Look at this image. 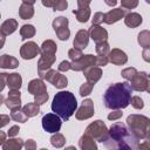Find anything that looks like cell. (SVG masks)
I'll return each instance as SVG.
<instances>
[{
    "label": "cell",
    "instance_id": "1",
    "mask_svg": "<svg viewBox=\"0 0 150 150\" xmlns=\"http://www.w3.org/2000/svg\"><path fill=\"white\" fill-rule=\"evenodd\" d=\"M139 138L127 128L122 122H115L109 128V134L107 139L103 142L104 145L109 149H130L136 150L139 149Z\"/></svg>",
    "mask_w": 150,
    "mask_h": 150
},
{
    "label": "cell",
    "instance_id": "2",
    "mask_svg": "<svg viewBox=\"0 0 150 150\" xmlns=\"http://www.w3.org/2000/svg\"><path fill=\"white\" fill-rule=\"evenodd\" d=\"M132 88L128 82H118L108 87L103 95L104 105L108 109H123L130 104Z\"/></svg>",
    "mask_w": 150,
    "mask_h": 150
},
{
    "label": "cell",
    "instance_id": "3",
    "mask_svg": "<svg viewBox=\"0 0 150 150\" xmlns=\"http://www.w3.org/2000/svg\"><path fill=\"white\" fill-rule=\"evenodd\" d=\"M77 108V101L70 91H59L52 102L53 112L57 114L63 121H68Z\"/></svg>",
    "mask_w": 150,
    "mask_h": 150
},
{
    "label": "cell",
    "instance_id": "4",
    "mask_svg": "<svg viewBox=\"0 0 150 150\" xmlns=\"http://www.w3.org/2000/svg\"><path fill=\"white\" fill-rule=\"evenodd\" d=\"M56 49L57 46L53 40H46L42 42L40 48V59L38 61V73L40 76L52 68L56 60Z\"/></svg>",
    "mask_w": 150,
    "mask_h": 150
},
{
    "label": "cell",
    "instance_id": "5",
    "mask_svg": "<svg viewBox=\"0 0 150 150\" xmlns=\"http://www.w3.org/2000/svg\"><path fill=\"white\" fill-rule=\"evenodd\" d=\"M127 124L129 129L139 139L150 138V118L144 115L131 114L127 117Z\"/></svg>",
    "mask_w": 150,
    "mask_h": 150
},
{
    "label": "cell",
    "instance_id": "6",
    "mask_svg": "<svg viewBox=\"0 0 150 150\" xmlns=\"http://www.w3.org/2000/svg\"><path fill=\"white\" fill-rule=\"evenodd\" d=\"M86 134H88L89 136H91L95 141L97 142H104L108 137L109 134V129L107 128V125L104 124L103 121L101 120H96L93 123H90L87 128H86Z\"/></svg>",
    "mask_w": 150,
    "mask_h": 150
},
{
    "label": "cell",
    "instance_id": "7",
    "mask_svg": "<svg viewBox=\"0 0 150 150\" xmlns=\"http://www.w3.org/2000/svg\"><path fill=\"white\" fill-rule=\"evenodd\" d=\"M41 79L43 80H47L49 83H52L54 87H56L57 89H62V88H66L67 84H68V79L62 75L61 73L54 70V69H48L45 74H42L40 76Z\"/></svg>",
    "mask_w": 150,
    "mask_h": 150
},
{
    "label": "cell",
    "instance_id": "8",
    "mask_svg": "<svg viewBox=\"0 0 150 150\" xmlns=\"http://www.w3.org/2000/svg\"><path fill=\"white\" fill-rule=\"evenodd\" d=\"M61 117L57 114H46L42 117V128L45 129V131L50 132V134H55L57 131H60L62 122H61Z\"/></svg>",
    "mask_w": 150,
    "mask_h": 150
},
{
    "label": "cell",
    "instance_id": "9",
    "mask_svg": "<svg viewBox=\"0 0 150 150\" xmlns=\"http://www.w3.org/2000/svg\"><path fill=\"white\" fill-rule=\"evenodd\" d=\"M53 28L56 33V36L61 41H67L70 36V30L68 28V19L64 16H59L53 21Z\"/></svg>",
    "mask_w": 150,
    "mask_h": 150
},
{
    "label": "cell",
    "instance_id": "10",
    "mask_svg": "<svg viewBox=\"0 0 150 150\" xmlns=\"http://www.w3.org/2000/svg\"><path fill=\"white\" fill-rule=\"evenodd\" d=\"M71 70H75V71H83L84 69L89 68V67H93V66H96V56L91 55V54H87V55H83L81 59L76 60V61H71Z\"/></svg>",
    "mask_w": 150,
    "mask_h": 150
},
{
    "label": "cell",
    "instance_id": "11",
    "mask_svg": "<svg viewBox=\"0 0 150 150\" xmlns=\"http://www.w3.org/2000/svg\"><path fill=\"white\" fill-rule=\"evenodd\" d=\"M150 80V75L145 71H137L136 75L130 80V86L132 90L136 91H145L148 82Z\"/></svg>",
    "mask_w": 150,
    "mask_h": 150
},
{
    "label": "cell",
    "instance_id": "12",
    "mask_svg": "<svg viewBox=\"0 0 150 150\" xmlns=\"http://www.w3.org/2000/svg\"><path fill=\"white\" fill-rule=\"evenodd\" d=\"M94 103L90 98H87L82 102L81 107L77 109V111L75 112V117L79 121H83V120H88L94 115Z\"/></svg>",
    "mask_w": 150,
    "mask_h": 150
},
{
    "label": "cell",
    "instance_id": "13",
    "mask_svg": "<svg viewBox=\"0 0 150 150\" xmlns=\"http://www.w3.org/2000/svg\"><path fill=\"white\" fill-rule=\"evenodd\" d=\"M38 54H40V48L34 41H28L23 43L20 48V55L25 60H32L38 56Z\"/></svg>",
    "mask_w": 150,
    "mask_h": 150
},
{
    "label": "cell",
    "instance_id": "14",
    "mask_svg": "<svg viewBox=\"0 0 150 150\" xmlns=\"http://www.w3.org/2000/svg\"><path fill=\"white\" fill-rule=\"evenodd\" d=\"M6 107L9 110H16L21 108V93L19 89H9L8 96L5 101Z\"/></svg>",
    "mask_w": 150,
    "mask_h": 150
},
{
    "label": "cell",
    "instance_id": "15",
    "mask_svg": "<svg viewBox=\"0 0 150 150\" xmlns=\"http://www.w3.org/2000/svg\"><path fill=\"white\" fill-rule=\"evenodd\" d=\"M125 15H127V9H124L123 7H121V8H114V9H111L108 13L104 14V21L103 22H105L108 25H112V23L120 21Z\"/></svg>",
    "mask_w": 150,
    "mask_h": 150
},
{
    "label": "cell",
    "instance_id": "16",
    "mask_svg": "<svg viewBox=\"0 0 150 150\" xmlns=\"http://www.w3.org/2000/svg\"><path fill=\"white\" fill-rule=\"evenodd\" d=\"M89 35L96 43L107 41L108 39V32L100 25H91V27L89 28Z\"/></svg>",
    "mask_w": 150,
    "mask_h": 150
},
{
    "label": "cell",
    "instance_id": "17",
    "mask_svg": "<svg viewBox=\"0 0 150 150\" xmlns=\"http://www.w3.org/2000/svg\"><path fill=\"white\" fill-rule=\"evenodd\" d=\"M89 32L88 30H84V29H80L76 35H75V39L73 41V45H74V48H77V49H84L87 46H88V42H89Z\"/></svg>",
    "mask_w": 150,
    "mask_h": 150
},
{
    "label": "cell",
    "instance_id": "18",
    "mask_svg": "<svg viewBox=\"0 0 150 150\" xmlns=\"http://www.w3.org/2000/svg\"><path fill=\"white\" fill-rule=\"evenodd\" d=\"M27 90H28V93L32 94L33 96H36V95L47 93V87H46L45 82H43L41 79H34V80H32V81L28 83Z\"/></svg>",
    "mask_w": 150,
    "mask_h": 150
},
{
    "label": "cell",
    "instance_id": "19",
    "mask_svg": "<svg viewBox=\"0 0 150 150\" xmlns=\"http://www.w3.org/2000/svg\"><path fill=\"white\" fill-rule=\"evenodd\" d=\"M127 61H128V56L123 50H121L118 48H114L112 50H110V53H109V62H111L112 64L121 66V64L127 63Z\"/></svg>",
    "mask_w": 150,
    "mask_h": 150
},
{
    "label": "cell",
    "instance_id": "20",
    "mask_svg": "<svg viewBox=\"0 0 150 150\" xmlns=\"http://www.w3.org/2000/svg\"><path fill=\"white\" fill-rule=\"evenodd\" d=\"M83 74H84V76H86V79H87L88 82L95 84L102 77V69L100 67L93 66V67H89V68L84 69L83 70Z\"/></svg>",
    "mask_w": 150,
    "mask_h": 150
},
{
    "label": "cell",
    "instance_id": "21",
    "mask_svg": "<svg viewBox=\"0 0 150 150\" xmlns=\"http://www.w3.org/2000/svg\"><path fill=\"white\" fill-rule=\"evenodd\" d=\"M79 146L82 150H96L97 149V144H96L95 139L86 132L81 136V138L79 141Z\"/></svg>",
    "mask_w": 150,
    "mask_h": 150
},
{
    "label": "cell",
    "instance_id": "22",
    "mask_svg": "<svg viewBox=\"0 0 150 150\" xmlns=\"http://www.w3.org/2000/svg\"><path fill=\"white\" fill-rule=\"evenodd\" d=\"M18 28V21L15 19H7L6 21H4L1 23V27H0V32H1V35L4 36H7L12 33H14Z\"/></svg>",
    "mask_w": 150,
    "mask_h": 150
},
{
    "label": "cell",
    "instance_id": "23",
    "mask_svg": "<svg viewBox=\"0 0 150 150\" xmlns=\"http://www.w3.org/2000/svg\"><path fill=\"white\" fill-rule=\"evenodd\" d=\"M19 66V61L12 56V55H7L4 54L0 57V67L4 69H15Z\"/></svg>",
    "mask_w": 150,
    "mask_h": 150
},
{
    "label": "cell",
    "instance_id": "24",
    "mask_svg": "<svg viewBox=\"0 0 150 150\" xmlns=\"http://www.w3.org/2000/svg\"><path fill=\"white\" fill-rule=\"evenodd\" d=\"M142 21H143V19H142V16H141V14H138V13H128L125 16H124V23L128 26V27H130V28H136V27H138L141 23H142Z\"/></svg>",
    "mask_w": 150,
    "mask_h": 150
},
{
    "label": "cell",
    "instance_id": "25",
    "mask_svg": "<svg viewBox=\"0 0 150 150\" xmlns=\"http://www.w3.org/2000/svg\"><path fill=\"white\" fill-rule=\"evenodd\" d=\"M19 15L22 20H28L34 15V7L30 4L22 2L19 7Z\"/></svg>",
    "mask_w": 150,
    "mask_h": 150
},
{
    "label": "cell",
    "instance_id": "26",
    "mask_svg": "<svg viewBox=\"0 0 150 150\" xmlns=\"http://www.w3.org/2000/svg\"><path fill=\"white\" fill-rule=\"evenodd\" d=\"M22 84V77L19 73H13L7 76V86L9 89H20Z\"/></svg>",
    "mask_w": 150,
    "mask_h": 150
},
{
    "label": "cell",
    "instance_id": "27",
    "mask_svg": "<svg viewBox=\"0 0 150 150\" xmlns=\"http://www.w3.org/2000/svg\"><path fill=\"white\" fill-rule=\"evenodd\" d=\"M1 146L4 150H20L25 144L21 138H9Z\"/></svg>",
    "mask_w": 150,
    "mask_h": 150
},
{
    "label": "cell",
    "instance_id": "28",
    "mask_svg": "<svg viewBox=\"0 0 150 150\" xmlns=\"http://www.w3.org/2000/svg\"><path fill=\"white\" fill-rule=\"evenodd\" d=\"M73 13L75 14V16H76L79 22H87L89 20V18H90V8L89 7L74 9Z\"/></svg>",
    "mask_w": 150,
    "mask_h": 150
},
{
    "label": "cell",
    "instance_id": "29",
    "mask_svg": "<svg viewBox=\"0 0 150 150\" xmlns=\"http://www.w3.org/2000/svg\"><path fill=\"white\" fill-rule=\"evenodd\" d=\"M22 110L26 112L28 117H34L40 112V104H38L36 102H30V103H27L22 108Z\"/></svg>",
    "mask_w": 150,
    "mask_h": 150
},
{
    "label": "cell",
    "instance_id": "30",
    "mask_svg": "<svg viewBox=\"0 0 150 150\" xmlns=\"http://www.w3.org/2000/svg\"><path fill=\"white\" fill-rule=\"evenodd\" d=\"M35 33H36V29H35V27L33 25H23L20 28V35H21L22 40L33 38L35 35Z\"/></svg>",
    "mask_w": 150,
    "mask_h": 150
},
{
    "label": "cell",
    "instance_id": "31",
    "mask_svg": "<svg viewBox=\"0 0 150 150\" xmlns=\"http://www.w3.org/2000/svg\"><path fill=\"white\" fill-rule=\"evenodd\" d=\"M137 41L141 47L149 48L150 47V30H146V29L142 30L137 36Z\"/></svg>",
    "mask_w": 150,
    "mask_h": 150
},
{
    "label": "cell",
    "instance_id": "32",
    "mask_svg": "<svg viewBox=\"0 0 150 150\" xmlns=\"http://www.w3.org/2000/svg\"><path fill=\"white\" fill-rule=\"evenodd\" d=\"M95 49H96V53H97L98 56H108L109 57L110 49H109V45H108L107 41L97 42L96 46H95Z\"/></svg>",
    "mask_w": 150,
    "mask_h": 150
},
{
    "label": "cell",
    "instance_id": "33",
    "mask_svg": "<svg viewBox=\"0 0 150 150\" xmlns=\"http://www.w3.org/2000/svg\"><path fill=\"white\" fill-rule=\"evenodd\" d=\"M11 118H12V120H14L15 122L25 123V122H27L28 116L26 115V112H25L23 110L16 109V110H12V112H11Z\"/></svg>",
    "mask_w": 150,
    "mask_h": 150
},
{
    "label": "cell",
    "instance_id": "34",
    "mask_svg": "<svg viewBox=\"0 0 150 150\" xmlns=\"http://www.w3.org/2000/svg\"><path fill=\"white\" fill-rule=\"evenodd\" d=\"M50 143H52V145L54 148H62L64 145V143H66V138H64V136L62 134H60L57 131L50 137Z\"/></svg>",
    "mask_w": 150,
    "mask_h": 150
},
{
    "label": "cell",
    "instance_id": "35",
    "mask_svg": "<svg viewBox=\"0 0 150 150\" xmlns=\"http://www.w3.org/2000/svg\"><path fill=\"white\" fill-rule=\"evenodd\" d=\"M93 88H94V84H93V83H90V82H88V81L84 82V83L80 87V95H81L82 97L88 96L89 94H91Z\"/></svg>",
    "mask_w": 150,
    "mask_h": 150
},
{
    "label": "cell",
    "instance_id": "36",
    "mask_svg": "<svg viewBox=\"0 0 150 150\" xmlns=\"http://www.w3.org/2000/svg\"><path fill=\"white\" fill-rule=\"evenodd\" d=\"M136 73H137L136 68H134V67H129V68L123 69V70L121 71V75H122V77H124L125 80L130 81V80L136 75Z\"/></svg>",
    "mask_w": 150,
    "mask_h": 150
},
{
    "label": "cell",
    "instance_id": "37",
    "mask_svg": "<svg viewBox=\"0 0 150 150\" xmlns=\"http://www.w3.org/2000/svg\"><path fill=\"white\" fill-rule=\"evenodd\" d=\"M68 56H69V59H70L71 61H76V60L81 59V57L83 56V54H82V50H81V49L71 48V49H69V52H68Z\"/></svg>",
    "mask_w": 150,
    "mask_h": 150
},
{
    "label": "cell",
    "instance_id": "38",
    "mask_svg": "<svg viewBox=\"0 0 150 150\" xmlns=\"http://www.w3.org/2000/svg\"><path fill=\"white\" fill-rule=\"evenodd\" d=\"M67 7H68L67 0H54V2H53L54 11H64Z\"/></svg>",
    "mask_w": 150,
    "mask_h": 150
},
{
    "label": "cell",
    "instance_id": "39",
    "mask_svg": "<svg viewBox=\"0 0 150 150\" xmlns=\"http://www.w3.org/2000/svg\"><path fill=\"white\" fill-rule=\"evenodd\" d=\"M121 5L124 9H134L138 6V0H121Z\"/></svg>",
    "mask_w": 150,
    "mask_h": 150
},
{
    "label": "cell",
    "instance_id": "40",
    "mask_svg": "<svg viewBox=\"0 0 150 150\" xmlns=\"http://www.w3.org/2000/svg\"><path fill=\"white\" fill-rule=\"evenodd\" d=\"M130 103H131V105H132L135 109H142V108L144 107L143 100H142L139 96H132L131 100H130Z\"/></svg>",
    "mask_w": 150,
    "mask_h": 150
},
{
    "label": "cell",
    "instance_id": "41",
    "mask_svg": "<svg viewBox=\"0 0 150 150\" xmlns=\"http://www.w3.org/2000/svg\"><path fill=\"white\" fill-rule=\"evenodd\" d=\"M122 115H123V112H122L121 109H112V111L108 115V120L116 121V120H120L122 117Z\"/></svg>",
    "mask_w": 150,
    "mask_h": 150
},
{
    "label": "cell",
    "instance_id": "42",
    "mask_svg": "<svg viewBox=\"0 0 150 150\" xmlns=\"http://www.w3.org/2000/svg\"><path fill=\"white\" fill-rule=\"evenodd\" d=\"M104 21V14L102 12H97L93 16V25H100Z\"/></svg>",
    "mask_w": 150,
    "mask_h": 150
},
{
    "label": "cell",
    "instance_id": "43",
    "mask_svg": "<svg viewBox=\"0 0 150 150\" xmlns=\"http://www.w3.org/2000/svg\"><path fill=\"white\" fill-rule=\"evenodd\" d=\"M109 62V57L108 56H96V66L98 67H104L107 66V63Z\"/></svg>",
    "mask_w": 150,
    "mask_h": 150
},
{
    "label": "cell",
    "instance_id": "44",
    "mask_svg": "<svg viewBox=\"0 0 150 150\" xmlns=\"http://www.w3.org/2000/svg\"><path fill=\"white\" fill-rule=\"evenodd\" d=\"M70 68H71V63L68 62V61H62V62L59 64V67H57L59 71H67V70H69Z\"/></svg>",
    "mask_w": 150,
    "mask_h": 150
},
{
    "label": "cell",
    "instance_id": "45",
    "mask_svg": "<svg viewBox=\"0 0 150 150\" xmlns=\"http://www.w3.org/2000/svg\"><path fill=\"white\" fill-rule=\"evenodd\" d=\"M19 131H20V128H19V125H13V127H11L9 128V130H8V136L9 137H14V136H16L18 134H19Z\"/></svg>",
    "mask_w": 150,
    "mask_h": 150
},
{
    "label": "cell",
    "instance_id": "46",
    "mask_svg": "<svg viewBox=\"0 0 150 150\" xmlns=\"http://www.w3.org/2000/svg\"><path fill=\"white\" fill-rule=\"evenodd\" d=\"M25 148H26L27 150H35V149H36V143H35V141H33V139H27V141L25 142Z\"/></svg>",
    "mask_w": 150,
    "mask_h": 150
},
{
    "label": "cell",
    "instance_id": "47",
    "mask_svg": "<svg viewBox=\"0 0 150 150\" xmlns=\"http://www.w3.org/2000/svg\"><path fill=\"white\" fill-rule=\"evenodd\" d=\"M142 57L145 62H149L150 63V47L149 48H144L143 52H142Z\"/></svg>",
    "mask_w": 150,
    "mask_h": 150
},
{
    "label": "cell",
    "instance_id": "48",
    "mask_svg": "<svg viewBox=\"0 0 150 150\" xmlns=\"http://www.w3.org/2000/svg\"><path fill=\"white\" fill-rule=\"evenodd\" d=\"M7 76H8V74H6V73H1L0 74V77H1V87H0V90L1 91L4 90L5 86L7 84Z\"/></svg>",
    "mask_w": 150,
    "mask_h": 150
},
{
    "label": "cell",
    "instance_id": "49",
    "mask_svg": "<svg viewBox=\"0 0 150 150\" xmlns=\"http://www.w3.org/2000/svg\"><path fill=\"white\" fill-rule=\"evenodd\" d=\"M90 2H91V0H77V6H79V8H87V7H89Z\"/></svg>",
    "mask_w": 150,
    "mask_h": 150
},
{
    "label": "cell",
    "instance_id": "50",
    "mask_svg": "<svg viewBox=\"0 0 150 150\" xmlns=\"http://www.w3.org/2000/svg\"><path fill=\"white\" fill-rule=\"evenodd\" d=\"M0 118H1L0 127H1V128H4V127H5V125H6L8 122H9V116H7V115H4V114H2V115L0 116Z\"/></svg>",
    "mask_w": 150,
    "mask_h": 150
},
{
    "label": "cell",
    "instance_id": "51",
    "mask_svg": "<svg viewBox=\"0 0 150 150\" xmlns=\"http://www.w3.org/2000/svg\"><path fill=\"white\" fill-rule=\"evenodd\" d=\"M139 149H146V150H150V138L144 139L143 143L139 144Z\"/></svg>",
    "mask_w": 150,
    "mask_h": 150
},
{
    "label": "cell",
    "instance_id": "52",
    "mask_svg": "<svg viewBox=\"0 0 150 150\" xmlns=\"http://www.w3.org/2000/svg\"><path fill=\"white\" fill-rule=\"evenodd\" d=\"M42 1V5L46 6V7H53V2L54 0H41Z\"/></svg>",
    "mask_w": 150,
    "mask_h": 150
},
{
    "label": "cell",
    "instance_id": "53",
    "mask_svg": "<svg viewBox=\"0 0 150 150\" xmlns=\"http://www.w3.org/2000/svg\"><path fill=\"white\" fill-rule=\"evenodd\" d=\"M6 142V134L4 131H0V144L2 145Z\"/></svg>",
    "mask_w": 150,
    "mask_h": 150
},
{
    "label": "cell",
    "instance_id": "54",
    "mask_svg": "<svg viewBox=\"0 0 150 150\" xmlns=\"http://www.w3.org/2000/svg\"><path fill=\"white\" fill-rule=\"evenodd\" d=\"M104 2H105L108 6H110V7H114V6H116V4H117V0H104Z\"/></svg>",
    "mask_w": 150,
    "mask_h": 150
},
{
    "label": "cell",
    "instance_id": "55",
    "mask_svg": "<svg viewBox=\"0 0 150 150\" xmlns=\"http://www.w3.org/2000/svg\"><path fill=\"white\" fill-rule=\"evenodd\" d=\"M35 1H36V0H22V2H26V4H30V5L35 4Z\"/></svg>",
    "mask_w": 150,
    "mask_h": 150
},
{
    "label": "cell",
    "instance_id": "56",
    "mask_svg": "<svg viewBox=\"0 0 150 150\" xmlns=\"http://www.w3.org/2000/svg\"><path fill=\"white\" fill-rule=\"evenodd\" d=\"M145 91L150 94V80H149V82H148V86H146V89H145Z\"/></svg>",
    "mask_w": 150,
    "mask_h": 150
},
{
    "label": "cell",
    "instance_id": "57",
    "mask_svg": "<svg viewBox=\"0 0 150 150\" xmlns=\"http://www.w3.org/2000/svg\"><path fill=\"white\" fill-rule=\"evenodd\" d=\"M146 1V4H150V0H145Z\"/></svg>",
    "mask_w": 150,
    "mask_h": 150
}]
</instances>
